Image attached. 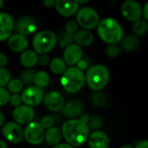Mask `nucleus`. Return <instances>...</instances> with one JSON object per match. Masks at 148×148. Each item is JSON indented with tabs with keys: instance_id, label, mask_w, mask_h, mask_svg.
Masks as SVG:
<instances>
[{
	"instance_id": "25",
	"label": "nucleus",
	"mask_w": 148,
	"mask_h": 148,
	"mask_svg": "<svg viewBox=\"0 0 148 148\" xmlns=\"http://www.w3.org/2000/svg\"><path fill=\"white\" fill-rule=\"evenodd\" d=\"M49 82H50V76L49 73H47L46 71H39L36 73L34 78V83L36 87L40 88H44L49 84Z\"/></svg>"
},
{
	"instance_id": "48",
	"label": "nucleus",
	"mask_w": 148,
	"mask_h": 148,
	"mask_svg": "<svg viewBox=\"0 0 148 148\" xmlns=\"http://www.w3.org/2000/svg\"><path fill=\"white\" fill-rule=\"evenodd\" d=\"M79 4H86L88 3L90 0H76Z\"/></svg>"
},
{
	"instance_id": "39",
	"label": "nucleus",
	"mask_w": 148,
	"mask_h": 148,
	"mask_svg": "<svg viewBox=\"0 0 148 148\" xmlns=\"http://www.w3.org/2000/svg\"><path fill=\"white\" fill-rule=\"evenodd\" d=\"M76 65H77V68H78L79 69H81L82 71H84V70L88 69V62H87L86 60H84V59H82Z\"/></svg>"
},
{
	"instance_id": "42",
	"label": "nucleus",
	"mask_w": 148,
	"mask_h": 148,
	"mask_svg": "<svg viewBox=\"0 0 148 148\" xmlns=\"http://www.w3.org/2000/svg\"><path fill=\"white\" fill-rule=\"evenodd\" d=\"M142 12H143L142 16H143L144 19L148 22V1L145 3V5L142 7Z\"/></svg>"
},
{
	"instance_id": "46",
	"label": "nucleus",
	"mask_w": 148,
	"mask_h": 148,
	"mask_svg": "<svg viewBox=\"0 0 148 148\" xmlns=\"http://www.w3.org/2000/svg\"><path fill=\"white\" fill-rule=\"evenodd\" d=\"M4 122H5V117L3 115V114L0 111V128L3 127Z\"/></svg>"
},
{
	"instance_id": "8",
	"label": "nucleus",
	"mask_w": 148,
	"mask_h": 148,
	"mask_svg": "<svg viewBox=\"0 0 148 148\" xmlns=\"http://www.w3.org/2000/svg\"><path fill=\"white\" fill-rule=\"evenodd\" d=\"M121 14L124 18L134 23L142 17V6L136 0H126L121 5Z\"/></svg>"
},
{
	"instance_id": "35",
	"label": "nucleus",
	"mask_w": 148,
	"mask_h": 148,
	"mask_svg": "<svg viewBox=\"0 0 148 148\" xmlns=\"http://www.w3.org/2000/svg\"><path fill=\"white\" fill-rule=\"evenodd\" d=\"M78 23L75 20H69L65 24V30L70 34H75L78 29Z\"/></svg>"
},
{
	"instance_id": "40",
	"label": "nucleus",
	"mask_w": 148,
	"mask_h": 148,
	"mask_svg": "<svg viewBox=\"0 0 148 148\" xmlns=\"http://www.w3.org/2000/svg\"><path fill=\"white\" fill-rule=\"evenodd\" d=\"M8 62V59L6 56L3 53H0V68H3Z\"/></svg>"
},
{
	"instance_id": "33",
	"label": "nucleus",
	"mask_w": 148,
	"mask_h": 148,
	"mask_svg": "<svg viewBox=\"0 0 148 148\" xmlns=\"http://www.w3.org/2000/svg\"><path fill=\"white\" fill-rule=\"evenodd\" d=\"M88 125L89 128H92L94 130H98L102 126V121H101V119L100 117L94 116L89 120Z\"/></svg>"
},
{
	"instance_id": "16",
	"label": "nucleus",
	"mask_w": 148,
	"mask_h": 148,
	"mask_svg": "<svg viewBox=\"0 0 148 148\" xmlns=\"http://www.w3.org/2000/svg\"><path fill=\"white\" fill-rule=\"evenodd\" d=\"M88 144L90 148H109V137L102 131L95 130L91 133L88 139Z\"/></svg>"
},
{
	"instance_id": "24",
	"label": "nucleus",
	"mask_w": 148,
	"mask_h": 148,
	"mask_svg": "<svg viewBox=\"0 0 148 148\" xmlns=\"http://www.w3.org/2000/svg\"><path fill=\"white\" fill-rule=\"evenodd\" d=\"M132 30L134 35L137 36H145L148 32V22L145 19H139L133 23Z\"/></svg>"
},
{
	"instance_id": "22",
	"label": "nucleus",
	"mask_w": 148,
	"mask_h": 148,
	"mask_svg": "<svg viewBox=\"0 0 148 148\" xmlns=\"http://www.w3.org/2000/svg\"><path fill=\"white\" fill-rule=\"evenodd\" d=\"M20 62L25 68H33L38 62V54L32 49H26L22 52Z\"/></svg>"
},
{
	"instance_id": "7",
	"label": "nucleus",
	"mask_w": 148,
	"mask_h": 148,
	"mask_svg": "<svg viewBox=\"0 0 148 148\" xmlns=\"http://www.w3.org/2000/svg\"><path fill=\"white\" fill-rule=\"evenodd\" d=\"M45 131L41 123L31 121L23 130L24 139L31 145H39L44 140Z\"/></svg>"
},
{
	"instance_id": "37",
	"label": "nucleus",
	"mask_w": 148,
	"mask_h": 148,
	"mask_svg": "<svg viewBox=\"0 0 148 148\" xmlns=\"http://www.w3.org/2000/svg\"><path fill=\"white\" fill-rule=\"evenodd\" d=\"M9 102L14 107H18L23 102V100H22L21 95H19L18 94H12V95H10Z\"/></svg>"
},
{
	"instance_id": "20",
	"label": "nucleus",
	"mask_w": 148,
	"mask_h": 148,
	"mask_svg": "<svg viewBox=\"0 0 148 148\" xmlns=\"http://www.w3.org/2000/svg\"><path fill=\"white\" fill-rule=\"evenodd\" d=\"M95 40V36L93 35V33L90 30L88 29H81V30H77L75 34H74V42L78 44L79 46H89L94 42Z\"/></svg>"
},
{
	"instance_id": "19",
	"label": "nucleus",
	"mask_w": 148,
	"mask_h": 148,
	"mask_svg": "<svg viewBox=\"0 0 148 148\" xmlns=\"http://www.w3.org/2000/svg\"><path fill=\"white\" fill-rule=\"evenodd\" d=\"M83 113V104L79 101H71L62 108V114L69 119H76Z\"/></svg>"
},
{
	"instance_id": "21",
	"label": "nucleus",
	"mask_w": 148,
	"mask_h": 148,
	"mask_svg": "<svg viewBox=\"0 0 148 148\" xmlns=\"http://www.w3.org/2000/svg\"><path fill=\"white\" fill-rule=\"evenodd\" d=\"M62 139V132L60 128L56 127H52L45 132L44 140L47 144L50 146H56L60 144Z\"/></svg>"
},
{
	"instance_id": "9",
	"label": "nucleus",
	"mask_w": 148,
	"mask_h": 148,
	"mask_svg": "<svg viewBox=\"0 0 148 148\" xmlns=\"http://www.w3.org/2000/svg\"><path fill=\"white\" fill-rule=\"evenodd\" d=\"M2 134L7 141L13 144L20 143L24 138L23 130L16 121H10L4 124L2 127Z\"/></svg>"
},
{
	"instance_id": "49",
	"label": "nucleus",
	"mask_w": 148,
	"mask_h": 148,
	"mask_svg": "<svg viewBox=\"0 0 148 148\" xmlns=\"http://www.w3.org/2000/svg\"><path fill=\"white\" fill-rule=\"evenodd\" d=\"M120 148H134L132 146H130V145H123V146H121Z\"/></svg>"
},
{
	"instance_id": "38",
	"label": "nucleus",
	"mask_w": 148,
	"mask_h": 148,
	"mask_svg": "<svg viewBox=\"0 0 148 148\" xmlns=\"http://www.w3.org/2000/svg\"><path fill=\"white\" fill-rule=\"evenodd\" d=\"M38 63L41 66H46L49 63V57L47 54H42L38 56Z\"/></svg>"
},
{
	"instance_id": "12",
	"label": "nucleus",
	"mask_w": 148,
	"mask_h": 148,
	"mask_svg": "<svg viewBox=\"0 0 148 148\" xmlns=\"http://www.w3.org/2000/svg\"><path fill=\"white\" fill-rule=\"evenodd\" d=\"M42 101L45 108L51 112H57L62 109L65 105L63 95L57 91H52L47 94L44 96Z\"/></svg>"
},
{
	"instance_id": "41",
	"label": "nucleus",
	"mask_w": 148,
	"mask_h": 148,
	"mask_svg": "<svg viewBox=\"0 0 148 148\" xmlns=\"http://www.w3.org/2000/svg\"><path fill=\"white\" fill-rule=\"evenodd\" d=\"M134 148H148V140H143L139 141Z\"/></svg>"
},
{
	"instance_id": "28",
	"label": "nucleus",
	"mask_w": 148,
	"mask_h": 148,
	"mask_svg": "<svg viewBox=\"0 0 148 148\" xmlns=\"http://www.w3.org/2000/svg\"><path fill=\"white\" fill-rule=\"evenodd\" d=\"M36 72L32 68H27L20 74V80L23 85H30L34 82Z\"/></svg>"
},
{
	"instance_id": "14",
	"label": "nucleus",
	"mask_w": 148,
	"mask_h": 148,
	"mask_svg": "<svg viewBox=\"0 0 148 148\" xmlns=\"http://www.w3.org/2000/svg\"><path fill=\"white\" fill-rule=\"evenodd\" d=\"M83 56V51L81 46L76 43H71L64 49L63 60L66 64L69 66L76 65L82 59Z\"/></svg>"
},
{
	"instance_id": "43",
	"label": "nucleus",
	"mask_w": 148,
	"mask_h": 148,
	"mask_svg": "<svg viewBox=\"0 0 148 148\" xmlns=\"http://www.w3.org/2000/svg\"><path fill=\"white\" fill-rule=\"evenodd\" d=\"M43 4L47 8H52L56 4V0H43Z\"/></svg>"
},
{
	"instance_id": "11",
	"label": "nucleus",
	"mask_w": 148,
	"mask_h": 148,
	"mask_svg": "<svg viewBox=\"0 0 148 148\" xmlns=\"http://www.w3.org/2000/svg\"><path fill=\"white\" fill-rule=\"evenodd\" d=\"M12 116L14 121L19 125H28L33 121L35 117V111L32 107L28 105H20L16 107Z\"/></svg>"
},
{
	"instance_id": "36",
	"label": "nucleus",
	"mask_w": 148,
	"mask_h": 148,
	"mask_svg": "<svg viewBox=\"0 0 148 148\" xmlns=\"http://www.w3.org/2000/svg\"><path fill=\"white\" fill-rule=\"evenodd\" d=\"M54 122H55V120L53 117L51 116H44L42 117V119L41 120V125L43 128H46V129H49L50 127H53L54 125Z\"/></svg>"
},
{
	"instance_id": "45",
	"label": "nucleus",
	"mask_w": 148,
	"mask_h": 148,
	"mask_svg": "<svg viewBox=\"0 0 148 148\" xmlns=\"http://www.w3.org/2000/svg\"><path fill=\"white\" fill-rule=\"evenodd\" d=\"M80 120L81 121H82L83 122H85V123H88V121H89V120H90V117L88 115V114H82L81 116H80Z\"/></svg>"
},
{
	"instance_id": "29",
	"label": "nucleus",
	"mask_w": 148,
	"mask_h": 148,
	"mask_svg": "<svg viewBox=\"0 0 148 148\" xmlns=\"http://www.w3.org/2000/svg\"><path fill=\"white\" fill-rule=\"evenodd\" d=\"M8 85V91L11 94H19L23 91V83L20 79H12L9 82Z\"/></svg>"
},
{
	"instance_id": "13",
	"label": "nucleus",
	"mask_w": 148,
	"mask_h": 148,
	"mask_svg": "<svg viewBox=\"0 0 148 148\" xmlns=\"http://www.w3.org/2000/svg\"><path fill=\"white\" fill-rule=\"evenodd\" d=\"M15 30L21 35H32L36 31L37 24L36 20L31 16H23L16 20L14 24Z\"/></svg>"
},
{
	"instance_id": "30",
	"label": "nucleus",
	"mask_w": 148,
	"mask_h": 148,
	"mask_svg": "<svg viewBox=\"0 0 148 148\" xmlns=\"http://www.w3.org/2000/svg\"><path fill=\"white\" fill-rule=\"evenodd\" d=\"M95 92L96 93L93 94L92 97H91L93 104L95 105L96 107H100V108L104 107L108 102L107 96L101 92H99V91H95Z\"/></svg>"
},
{
	"instance_id": "50",
	"label": "nucleus",
	"mask_w": 148,
	"mask_h": 148,
	"mask_svg": "<svg viewBox=\"0 0 148 148\" xmlns=\"http://www.w3.org/2000/svg\"><path fill=\"white\" fill-rule=\"evenodd\" d=\"M3 5V0H0V10L2 9Z\"/></svg>"
},
{
	"instance_id": "18",
	"label": "nucleus",
	"mask_w": 148,
	"mask_h": 148,
	"mask_svg": "<svg viewBox=\"0 0 148 148\" xmlns=\"http://www.w3.org/2000/svg\"><path fill=\"white\" fill-rule=\"evenodd\" d=\"M8 45L12 51L16 53H21L27 49L29 42L25 36L16 33L15 35H11L8 38Z\"/></svg>"
},
{
	"instance_id": "1",
	"label": "nucleus",
	"mask_w": 148,
	"mask_h": 148,
	"mask_svg": "<svg viewBox=\"0 0 148 148\" xmlns=\"http://www.w3.org/2000/svg\"><path fill=\"white\" fill-rule=\"evenodd\" d=\"M62 132L67 143L73 147H80L88 141L90 128L88 123L80 119H69L63 123Z\"/></svg>"
},
{
	"instance_id": "32",
	"label": "nucleus",
	"mask_w": 148,
	"mask_h": 148,
	"mask_svg": "<svg viewBox=\"0 0 148 148\" xmlns=\"http://www.w3.org/2000/svg\"><path fill=\"white\" fill-rule=\"evenodd\" d=\"M10 81V73L4 68H0V87H4Z\"/></svg>"
},
{
	"instance_id": "31",
	"label": "nucleus",
	"mask_w": 148,
	"mask_h": 148,
	"mask_svg": "<svg viewBox=\"0 0 148 148\" xmlns=\"http://www.w3.org/2000/svg\"><path fill=\"white\" fill-rule=\"evenodd\" d=\"M121 52V49L117 44H108L106 48V55L110 58H116Z\"/></svg>"
},
{
	"instance_id": "2",
	"label": "nucleus",
	"mask_w": 148,
	"mask_h": 148,
	"mask_svg": "<svg viewBox=\"0 0 148 148\" xmlns=\"http://www.w3.org/2000/svg\"><path fill=\"white\" fill-rule=\"evenodd\" d=\"M99 37L107 44H117L124 36L121 24L113 17H106L100 21L97 26Z\"/></svg>"
},
{
	"instance_id": "34",
	"label": "nucleus",
	"mask_w": 148,
	"mask_h": 148,
	"mask_svg": "<svg viewBox=\"0 0 148 148\" xmlns=\"http://www.w3.org/2000/svg\"><path fill=\"white\" fill-rule=\"evenodd\" d=\"M10 92L3 87H0V106H3L10 101Z\"/></svg>"
},
{
	"instance_id": "5",
	"label": "nucleus",
	"mask_w": 148,
	"mask_h": 148,
	"mask_svg": "<svg viewBox=\"0 0 148 148\" xmlns=\"http://www.w3.org/2000/svg\"><path fill=\"white\" fill-rule=\"evenodd\" d=\"M57 42L56 35L50 30H43L35 35L32 45L34 50L39 54H47L51 51Z\"/></svg>"
},
{
	"instance_id": "23",
	"label": "nucleus",
	"mask_w": 148,
	"mask_h": 148,
	"mask_svg": "<svg viewBox=\"0 0 148 148\" xmlns=\"http://www.w3.org/2000/svg\"><path fill=\"white\" fill-rule=\"evenodd\" d=\"M120 42L121 43V48L125 51H127V52L134 51L140 46V40L138 36L134 34L123 36V38L121 39Z\"/></svg>"
},
{
	"instance_id": "17",
	"label": "nucleus",
	"mask_w": 148,
	"mask_h": 148,
	"mask_svg": "<svg viewBox=\"0 0 148 148\" xmlns=\"http://www.w3.org/2000/svg\"><path fill=\"white\" fill-rule=\"evenodd\" d=\"M14 29V21L12 17L4 12H0V41L7 40Z\"/></svg>"
},
{
	"instance_id": "15",
	"label": "nucleus",
	"mask_w": 148,
	"mask_h": 148,
	"mask_svg": "<svg viewBox=\"0 0 148 148\" xmlns=\"http://www.w3.org/2000/svg\"><path fill=\"white\" fill-rule=\"evenodd\" d=\"M55 6L58 14L65 17L75 15L79 10V3L76 0H56Z\"/></svg>"
},
{
	"instance_id": "44",
	"label": "nucleus",
	"mask_w": 148,
	"mask_h": 148,
	"mask_svg": "<svg viewBox=\"0 0 148 148\" xmlns=\"http://www.w3.org/2000/svg\"><path fill=\"white\" fill-rule=\"evenodd\" d=\"M52 148H75V147L69 145V143H60L58 145L54 146Z\"/></svg>"
},
{
	"instance_id": "47",
	"label": "nucleus",
	"mask_w": 148,
	"mask_h": 148,
	"mask_svg": "<svg viewBox=\"0 0 148 148\" xmlns=\"http://www.w3.org/2000/svg\"><path fill=\"white\" fill-rule=\"evenodd\" d=\"M0 148H8L7 144L3 140H0Z\"/></svg>"
},
{
	"instance_id": "10",
	"label": "nucleus",
	"mask_w": 148,
	"mask_h": 148,
	"mask_svg": "<svg viewBox=\"0 0 148 148\" xmlns=\"http://www.w3.org/2000/svg\"><path fill=\"white\" fill-rule=\"evenodd\" d=\"M23 102L29 107H36L42 103L44 98L42 88L36 86H30L23 90L21 95Z\"/></svg>"
},
{
	"instance_id": "26",
	"label": "nucleus",
	"mask_w": 148,
	"mask_h": 148,
	"mask_svg": "<svg viewBox=\"0 0 148 148\" xmlns=\"http://www.w3.org/2000/svg\"><path fill=\"white\" fill-rule=\"evenodd\" d=\"M50 70L56 75H62L67 69V64L61 58H55L49 62Z\"/></svg>"
},
{
	"instance_id": "3",
	"label": "nucleus",
	"mask_w": 148,
	"mask_h": 148,
	"mask_svg": "<svg viewBox=\"0 0 148 148\" xmlns=\"http://www.w3.org/2000/svg\"><path fill=\"white\" fill-rule=\"evenodd\" d=\"M85 78L88 86L92 90L101 91L108 86L110 80V72L106 66L96 64L88 69Z\"/></svg>"
},
{
	"instance_id": "27",
	"label": "nucleus",
	"mask_w": 148,
	"mask_h": 148,
	"mask_svg": "<svg viewBox=\"0 0 148 148\" xmlns=\"http://www.w3.org/2000/svg\"><path fill=\"white\" fill-rule=\"evenodd\" d=\"M57 41L61 48H66L74 42V34H70L66 30L61 31L57 37Z\"/></svg>"
},
{
	"instance_id": "6",
	"label": "nucleus",
	"mask_w": 148,
	"mask_h": 148,
	"mask_svg": "<svg viewBox=\"0 0 148 148\" xmlns=\"http://www.w3.org/2000/svg\"><path fill=\"white\" fill-rule=\"evenodd\" d=\"M76 22L82 29L91 30L97 28L100 23V16L94 8L85 6L78 10L76 13Z\"/></svg>"
},
{
	"instance_id": "4",
	"label": "nucleus",
	"mask_w": 148,
	"mask_h": 148,
	"mask_svg": "<svg viewBox=\"0 0 148 148\" xmlns=\"http://www.w3.org/2000/svg\"><path fill=\"white\" fill-rule=\"evenodd\" d=\"M85 83V74L74 66L66 69L61 78V84L64 90L72 94L79 92L84 87Z\"/></svg>"
}]
</instances>
